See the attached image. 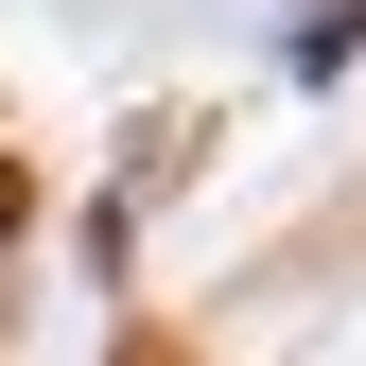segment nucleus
I'll list each match as a JSON object with an SVG mask.
<instances>
[{
    "mask_svg": "<svg viewBox=\"0 0 366 366\" xmlns=\"http://www.w3.org/2000/svg\"><path fill=\"white\" fill-rule=\"evenodd\" d=\"M122 366H192V349H157V332H140V349H122Z\"/></svg>",
    "mask_w": 366,
    "mask_h": 366,
    "instance_id": "obj_1",
    "label": "nucleus"
}]
</instances>
